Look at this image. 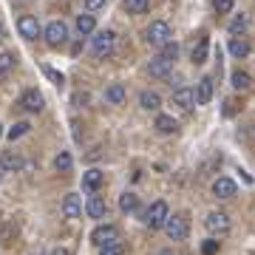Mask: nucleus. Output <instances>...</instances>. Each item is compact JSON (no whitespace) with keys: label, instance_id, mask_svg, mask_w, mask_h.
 Wrapping results in <instances>:
<instances>
[{"label":"nucleus","instance_id":"f704fd0d","mask_svg":"<svg viewBox=\"0 0 255 255\" xmlns=\"http://www.w3.org/2000/svg\"><path fill=\"white\" fill-rule=\"evenodd\" d=\"M46 74H48V80L54 82V85H63V82H65V77L60 71H54V68H46Z\"/></svg>","mask_w":255,"mask_h":255},{"label":"nucleus","instance_id":"7ed1b4c3","mask_svg":"<svg viewBox=\"0 0 255 255\" xmlns=\"http://www.w3.org/2000/svg\"><path fill=\"white\" fill-rule=\"evenodd\" d=\"M43 37H46V43L51 48H60V46H65V40H68V26H65L63 20H51L46 26V31H43Z\"/></svg>","mask_w":255,"mask_h":255},{"label":"nucleus","instance_id":"f03ea898","mask_svg":"<svg viewBox=\"0 0 255 255\" xmlns=\"http://www.w3.org/2000/svg\"><path fill=\"white\" fill-rule=\"evenodd\" d=\"M117 48V34L114 31H97L91 37V51L94 57H111Z\"/></svg>","mask_w":255,"mask_h":255},{"label":"nucleus","instance_id":"c756f323","mask_svg":"<svg viewBox=\"0 0 255 255\" xmlns=\"http://www.w3.org/2000/svg\"><path fill=\"white\" fill-rule=\"evenodd\" d=\"M71 164H74L71 153H60V156L54 159V167L60 170V173H68V170H71Z\"/></svg>","mask_w":255,"mask_h":255},{"label":"nucleus","instance_id":"5701e85b","mask_svg":"<svg viewBox=\"0 0 255 255\" xmlns=\"http://www.w3.org/2000/svg\"><path fill=\"white\" fill-rule=\"evenodd\" d=\"M230 54L238 57V60H241V57H247V54H250V43H247V40L233 37V40H230Z\"/></svg>","mask_w":255,"mask_h":255},{"label":"nucleus","instance_id":"39448f33","mask_svg":"<svg viewBox=\"0 0 255 255\" xmlns=\"http://www.w3.org/2000/svg\"><path fill=\"white\" fill-rule=\"evenodd\" d=\"M170 219V210H167V204L164 201H153L150 204V210L145 213V224L150 230H159V227H164V221Z\"/></svg>","mask_w":255,"mask_h":255},{"label":"nucleus","instance_id":"bb28decb","mask_svg":"<svg viewBox=\"0 0 255 255\" xmlns=\"http://www.w3.org/2000/svg\"><path fill=\"white\" fill-rule=\"evenodd\" d=\"M125 253V244L122 241H108V244L100 247V255H122Z\"/></svg>","mask_w":255,"mask_h":255},{"label":"nucleus","instance_id":"4be33fe9","mask_svg":"<svg viewBox=\"0 0 255 255\" xmlns=\"http://www.w3.org/2000/svg\"><path fill=\"white\" fill-rule=\"evenodd\" d=\"M176 119L173 117H164V114H159V117H156V130H159V133H176Z\"/></svg>","mask_w":255,"mask_h":255},{"label":"nucleus","instance_id":"393cba45","mask_svg":"<svg viewBox=\"0 0 255 255\" xmlns=\"http://www.w3.org/2000/svg\"><path fill=\"white\" fill-rule=\"evenodd\" d=\"M28 130H31V125H28V122H14V128H9V133H6V136H9L11 142H17L20 136H26Z\"/></svg>","mask_w":255,"mask_h":255},{"label":"nucleus","instance_id":"f257e3e1","mask_svg":"<svg viewBox=\"0 0 255 255\" xmlns=\"http://www.w3.org/2000/svg\"><path fill=\"white\" fill-rule=\"evenodd\" d=\"M145 37H147V43H150V46L162 48V46H167V43L173 40V31H170V26H167L164 20H153V23L147 26Z\"/></svg>","mask_w":255,"mask_h":255},{"label":"nucleus","instance_id":"20e7f679","mask_svg":"<svg viewBox=\"0 0 255 255\" xmlns=\"http://www.w3.org/2000/svg\"><path fill=\"white\" fill-rule=\"evenodd\" d=\"M164 233L170 241H184L187 233H190V224H187V216H170L164 221Z\"/></svg>","mask_w":255,"mask_h":255},{"label":"nucleus","instance_id":"58836bf2","mask_svg":"<svg viewBox=\"0 0 255 255\" xmlns=\"http://www.w3.org/2000/svg\"><path fill=\"white\" fill-rule=\"evenodd\" d=\"M3 37H6V28H3V23H0V43H3Z\"/></svg>","mask_w":255,"mask_h":255},{"label":"nucleus","instance_id":"9b49d317","mask_svg":"<svg viewBox=\"0 0 255 255\" xmlns=\"http://www.w3.org/2000/svg\"><path fill=\"white\" fill-rule=\"evenodd\" d=\"M213 193H216V199H233L236 196V182L227 179V176H219L213 182Z\"/></svg>","mask_w":255,"mask_h":255},{"label":"nucleus","instance_id":"a878e982","mask_svg":"<svg viewBox=\"0 0 255 255\" xmlns=\"http://www.w3.org/2000/svg\"><path fill=\"white\" fill-rule=\"evenodd\" d=\"M119 207H122V213H133V210L139 207V199L133 193H125V196L119 199Z\"/></svg>","mask_w":255,"mask_h":255},{"label":"nucleus","instance_id":"2f4dec72","mask_svg":"<svg viewBox=\"0 0 255 255\" xmlns=\"http://www.w3.org/2000/svg\"><path fill=\"white\" fill-rule=\"evenodd\" d=\"M244 28H247V17L244 14H236L233 23H230V34H244Z\"/></svg>","mask_w":255,"mask_h":255},{"label":"nucleus","instance_id":"a211bd4d","mask_svg":"<svg viewBox=\"0 0 255 255\" xmlns=\"http://www.w3.org/2000/svg\"><path fill=\"white\" fill-rule=\"evenodd\" d=\"M173 105H179L182 111H190L196 105V97H193L190 88H176L173 91Z\"/></svg>","mask_w":255,"mask_h":255},{"label":"nucleus","instance_id":"c85d7f7f","mask_svg":"<svg viewBox=\"0 0 255 255\" xmlns=\"http://www.w3.org/2000/svg\"><path fill=\"white\" fill-rule=\"evenodd\" d=\"M233 88H238V91L250 88V74L247 71H233Z\"/></svg>","mask_w":255,"mask_h":255},{"label":"nucleus","instance_id":"72a5a7b5","mask_svg":"<svg viewBox=\"0 0 255 255\" xmlns=\"http://www.w3.org/2000/svg\"><path fill=\"white\" fill-rule=\"evenodd\" d=\"M162 57H164V60H170V63H173L176 57H179V46H176L173 40H170L167 46H162Z\"/></svg>","mask_w":255,"mask_h":255},{"label":"nucleus","instance_id":"ddd939ff","mask_svg":"<svg viewBox=\"0 0 255 255\" xmlns=\"http://www.w3.org/2000/svg\"><path fill=\"white\" fill-rule=\"evenodd\" d=\"M0 167L9 170V173H14V170L23 167V156H20L17 150H3V153H0Z\"/></svg>","mask_w":255,"mask_h":255},{"label":"nucleus","instance_id":"9d476101","mask_svg":"<svg viewBox=\"0 0 255 255\" xmlns=\"http://www.w3.org/2000/svg\"><path fill=\"white\" fill-rule=\"evenodd\" d=\"M91 241L97 247H102V244H108V241H119V230L114 227V224H105V227H97L91 233Z\"/></svg>","mask_w":255,"mask_h":255},{"label":"nucleus","instance_id":"4468645a","mask_svg":"<svg viewBox=\"0 0 255 255\" xmlns=\"http://www.w3.org/2000/svg\"><path fill=\"white\" fill-rule=\"evenodd\" d=\"M85 213H88L91 219H105V213H108V204H105V199H102V196H88Z\"/></svg>","mask_w":255,"mask_h":255},{"label":"nucleus","instance_id":"7c9ffc66","mask_svg":"<svg viewBox=\"0 0 255 255\" xmlns=\"http://www.w3.org/2000/svg\"><path fill=\"white\" fill-rule=\"evenodd\" d=\"M11 238H14V224L11 221H0V241L9 244Z\"/></svg>","mask_w":255,"mask_h":255},{"label":"nucleus","instance_id":"f8f14e48","mask_svg":"<svg viewBox=\"0 0 255 255\" xmlns=\"http://www.w3.org/2000/svg\"><path fill=\"white\" fill-rule=\"evenodd\" d=\"M193 97H196V105H207V102L213 100V80H210V77L199 80L196 91H193Z\"/></svg>","mask_w":255,"mask_h":255},{"label":"nucleus","instance_id":"473e14b6","mask_svg":"<svg viewBox=\"0 0 255 255\" xmlns=\"http://www.w3.org/2000/svg\"><path fill=\"white\" fill-rule=\"evenodd\" d=\"M233 6H236V0H213V9L219 11V14H227V11H233Z\"/></svg>","mask_w":255,"mask_h":255},{"label":"nucleus","instance_id":"423d86ee","mask_svg":"<svg viewBox=\"0 0 255 255\" xmlns=\"http://www.w3.org/2000/svg\"><path fill=\"white\" fill-rule=\"evenodd\" d=\"M204 227H207V233H213V236H224L230 230V216L227 213H210L207 219H204Z\"/></svg>","mask_w":255,"mask_h":255},{"label":"nucleus","instance_id":"dca6fc26","mask_svg":"<svg viewBox=\"0 0 255 255\" xmlns=\"http://www.w3.org/2000/svg\"><path fill=\"white\" fill-rule=\"evenodd\" d=\"M125 97H128V91L122 82H111L108 88H105V102H111V105H122Z\"/></svg>","mask_w":255,"mask_h":255},{"label":"nucleus","instance_id":"aec40b11","mask_svg":"<svg viewBox=\"0 0 255 255\" xmlns=\"http://www.w3.org/2000/svg\"><path fill=\"white\" fill-rule=\"evenodd\" d=\"M139 105L145 111H159V105H162V97L156 91H142V97H139Z\"/></svg>","mask_w":255,"mask_h":255},{"label":"nucleus","instance_id":"cd10ccee","mask_svg":"<svg viewBox=\"0 0 255 255\" xmlns=\"http://www.w3.org/2000/svg\"><path fill=\"white\" fill-rule=\"evenodd\" d=\"M147 6H150V0H125V9L130 14H142V11H147Z\"/></svg>","mask_w":255,"mask_h":255},{"label":"nucleus","instance_id":"0eeeda50","mask_svg":"<svg viewBox=\"0 0 255 255\" xmlns=\"http://www.w3.org/2000/svg\"><path fill=\"white\" fill-rule=\"evenodd\" d=\"M17 28H20V34L26 37V40H37V37L43 34V28H40L37 17H31V14H23V17L17 20Z\"/></svg>","mask_w":255,"mask_h":255},{"label":"nucleus","instance_id":"1a4fd4ad","mask_svg":"<svg viewBox=\"0 0 255 255\" xmlns=\"http://www.w3.org/2000/svg\"><path fill=\"white\" fill-rule=\"evenodd\" d=\"M170 68H173V63H170V60H164V57L159 54V57H153V60H150L147 74H150V77H156V80H167V77H170Z\"/></svg>","mask_w":255,"mask_h":255},{"label":"nucleus","instance_id":"6e6552de","mask_svg":"<svg viewBox=\"0 0 255 255\" xmlns=\"http://www.w3.org/2000/svg\"><path fill=\"white\" fill-rule=\"evenodd\" d=\"M20 108L26 111V114H40V111H43V94L34 91V88L26 91L23 97H20Z\"/></svg>","mask_w":255,"mask_h":255},{"label":"nucleus","instance_id":"6ab92c4d","mask_svg":"<svg viewBox=\"0 0 255 255\" xmlns=\"http://www.w3.org/2000/svg\"><path fill=\"white\" fill-rule=\"evenodd\" d=\"M207 51H210V43H207V37H199V43L193 46V51H190V60L196 65H201V63H207Z\"/></svg>","mask_w":255,"mask_h":255},{"label":"nucleus","instance_id":"412c9836","mask_svg":"<svg viewBox=\"0 0 255 255\" xmlns=\"http://www.w3.org/2000/svg\"><path fill=\"white\" fill-rule=\"evenodd\" d=\"M94 28H97V20H94V14H80V17H77V31H80L82 37L94 34Z\"/></svg>","mask_w":255,"mask_h":255},{"label":"nucleus","instance_id":"a19ab883","mask_svg":"<svg viewBox=\"0 0 255 255\" xmlns=\"http://www.w3.org/2000/svg\"><path fill=\"white\" fill-rule=\"evenodd\" d=\"M0 136H3V125H0Z\"/></svg>","mask_w":255,"mask_h":255},{"label":"nucleus","instance_id":"e433bc0d","mask_svg":"<svg viewBox=\"0 0 255 255\" xmlns=\"http://www.w3.org/2000/svg\"><path fill=\"white\" fill-rule=\"evenodd\" d=\"M105 6V0H85V9L88 11H97V9H102Z\"/></svg>","mask_w":255,"mask_h":255},{"label":"nucleus","instance_id":"4c0bfd02","mask_svg":"<svg viewBox=\"0 0 255 255\" xmlns=\"http://www.w3.org/2000/svg\"><path fill=\"white\" fill-rule=\"evenodd\" d=\"M48 255H71V250H65V247H57V250H51Z\"/></svg>","mask_w":255,"mask_h":255},{"label":"nucleus","instance_id":"ea45409f","mask_svg":"<svg viewBox=\"0 0 255 255\" xmlns=\"http://www.w3.org/2000/svg\"><path fill=\"white\" fill-rule=\"evenodd\" d=\"M159 255H173V253H170V250H162V253H159Z\"/></svg>","mask_w":255,"mask_h":255},{"label":"nucleus","instance_id":"c9c22d12","mask_svg":"<svg viewBox=\"0 0 255 255\" xmlns=\"http://www.w3.org/2000/svg\"><path fill=\"white\" fill-rule=\"evenodd\" d=\"M201 253H204V255H216V253H219V241H207V244L201 247Z\"/></svg>","mask_w":255,"mask_h":255},{"label":"nucleus","instance_id":"b1692460","mask_svg":"<svg viewBox=\"0 0 255 255\" xmlns=\"http://www.w3.org/2000/svg\"><path fill=\"white\" fill-rule=\"evenodd\" d=\"M14 60H17V57L11 54V51H3V54H0V80L14 68Z\"/></svg>","mask_w":255,"mask_h":255},{"label":"nucleus","instance_id":"2eb2a0df","mask_svg":"<svg viewBox=\"0 0 255 255\" xmlns=\"http://www.w3.org/2000/svg\"><path fill=\"white\" fill-rule=\"evenodd\" d=\"M102 182H105V176H102V170H88V173H82V190L88 193H97L102 187Z\"/></svg>","mask_w":255,"mask_h":255},{"label":"nucleus","instance_id":"f3484780","mask_svg":"<svg viewBox=\"0 0 255 255\" xmlns=\"http://www.w3.org/2000/svg\"><path fill=\"white\" fill-rule=\"evenodd\" d=\"M82 213V204H80V196H74V193H68L63 199V216L65 219H80Z\"/></svg>","mask_w":255,"mask_h":255}]
</instances>
